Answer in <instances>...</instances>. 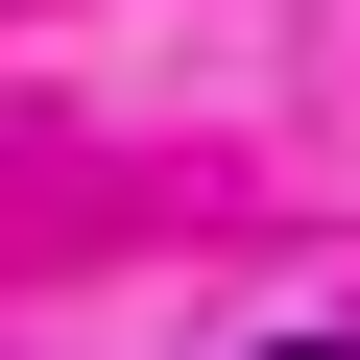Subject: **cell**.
<instances>
[{
    "mask_svg": "<svg viewBox=\"0 0 360 360\" xmlns=\"http://www.w3.org/2000/svg\"><path fill=\"white\" fill-rule=\"evenodd\" d=\"M264 360H360V336H264Z\"/></svg>",
    "mask_w": 360,
    "mask_h": 360,
    "instance_id": "obj_1",
    "label": "cell"
}]
</instances>
